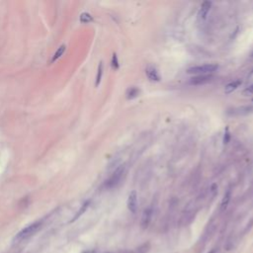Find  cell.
<instances>
[{"label": "cell", "instance_id": "cell-1", "mask_svg": "<svg viewBox=\"0 0 253 253\" xmlns=\"http://www.w3.org/2000/svg\"><path fill=\"white\" fill-rule=\"evenodd\" d=\"M42 226H43V221H37L35 222L31 223L30 226L24 227L22 230H20L19 233L15 235V237L13 238V243H19L25 239L31 237L32 235L35 234L38 230L41 229Z\"/></svg>", "mask_w": 253, "mask_h": 253}, {"label": "cell", "instance_id": "cell-2", "mask_svg": "<svg viewBox=\"0 0 253 253\" xmlns=\"http://www.w3.org/2000/svg\"><path fill=\"white\" fill-rule=\"evenodd\" d=\"M218 68V64L209 63V64H203V65L190 67V68L187 70V73L197 75V76L198 75H209L210 73H213L214 71H216Z\"/></svg>", "mask_w": 253, "mask_h": 253}, {"label": "cell", "instance_id": "cell-3", "mask_svg": "<svg viewBox=\"0 0 253 253\" xmlns=\"http://www.w3.org/2000/svg\"><path fill=\"white\" fill-rule=\"evenodd\" d=\"M124 172H125V166L124 165H120L119 167H117L115 169V171H114L112 173V175L110 176V178L106 181L105 186H106L107 188H109V189L116 187L117 185L120 183L122 177H123Z\"/></svg>", "mask_w": 253, "mask_h": 253}, {"label": "cell", "instance_id": "cell-4", "mask_svg": "<svg viewBox=\"0 0 253 253\" xmlns=\"http://www.w3.org/2000/svg\"><path fill=\"white\" fill-rule=\"evenodd\" d=\"M152 214H153V211L151 207H148V208H146L143 211L141 220V226L142 229H146L148 227L149 223L151 222V218H152Z\"/></svg>", "mask_w": 253, "mask_h": 253}, {"label": "cell", "instance_id": "cell-5", "mask_svg": "<svg viewBox=\"0 0 253 253\" xmlns=\"http://www.w3.org/2000/svg\"><path fill=\"white\" fill-rule=\"evenodd\" d=\"M128 209L130 210V213L134 214L137 212L138 208V196L136 191H132L130 193L129 198H128Z\"/></svg>", "mask_w": 253, "mask_h": 253}, {"label": "cell", "instance_id": "cell-6", "mask_svg": "<svg viewBox=\"0 0 253 253\" xmlns=\"http://www.w3.org/2000/svg\"><path fill=\"white\" fill-rule=\"evenodd\" d=\"M212 80V75H198V76L193 77L190 80V84H192V85H204V84L211 82Z\"/></svg>", "mask_w": 253, "mask_h": 253}, {"label": "cell", "instance_id": "cell-7", "mask_svg": "<svg viewBox=\"0 0 253 253\" xmlns=\"http://www.w3.org/2000/svg\"><path fill=\"white\" fill-rule=\"evenodd\" d=\"M145 73H146V76L148 77V79L150 80V81H159L160 77L158 75V72L153 66L147 67V68L145 69Z\"/></svg>", "mask_w": 253, "mask_h": 253}, {"label": "cell", "instance_id": "cell-8", "mask_svg": "<svg viewBox=\"0 0 253 253\" xmlns=\"http://www.w3.org/2000/svg\"><path fill=\"white\" fill-rule=\"evenodd\" d=\"M211 6H212V3L210 1H204L203 4L201 5V8H200V11H199V18L201 19H205L207 15H208L209 11L211 9Z\"/></svg>", "mask_w": 253, "mask_h": 253}, {"label": "cell", "instance_id": "cell-9", "mask_svg": "<svg viewBox=\"0 0 253 253\" xmlns=\"http://www.w3.org/2000/svg\"><path fill=\"white\" fill-rule=\"evenodd\" d=\"M242 81L240 79H237V80H234V81L229 83L226 86V89H225V93L226 94H230L233 93L234 90H237V88L241 85Z\"/></svg>", "mask_w": 253, "mask_h": 253}, {"label": "cell", "instance_id": "cell-10", "mask_svg": "<svg viewBox=\"0 0 253 253\" xmlns=\"http://www.w3.org/2000/svg\"><path fill=\"white\" fill-rule=\"evenodd\" d=\"M230 198H231V190L229 189L225 193V196H223V198H222V204H221V211L222 212H223V211H226L227 209V206H229V204Z\"/></svg>", "mask_w": 253, "mask_h": 253}, {"label": "cell", "instance_id": "cell-11", "mask_svg": "<svg viewBox=\"0 0 253 253\" xmlns=\"http://www.w3.org/2000/svg\"><path fill=\"white\" fill-rule=\"evenodd\" d=\"M89 205H90V201H87V202H85V203H84V204L82 205L81 208L79 209L78 212L76 213V215H75V216L73 217V218H71L69 222H74L76 221V220H78V218H79L80 217H81L84 213L86 212V210L88 209V207H89Z\"/></svg>", "mask_w": 253, "mask_h": 253}, {"label": "cell", "instance_id": "cell-12", "mask_svg": "<svg viewBox=\"0 0 253 253\" xmlns=\"http://www.w3.org/2000/svg\"><path fill=\"white\" fill-rule=\"evenodd\" d=\"M65 50H66V47H65V45H61L60 48L57 49V50L56 53H54V54L53 56V58H52V62L53 63L56 61H57L58 58H60L61 56H63V53H64L65 52Z\"/></svg>", "mask_w": 253, "mask_h": 253}, {"label": "cell", "instance_id": "cell-13", "mask_svg": "<svg viewBox=\"0 0 253 253\" xmlns=\"http://www.w3.org/2000/svg\"><path fill=\"white\" fill-rule=\"evenodd\" d=\"M138 94H140V90H138V88H136V87L129 88L128 91H127V98L134 99V98H136V97H138Z\"/></svg>", "mask_w": 253, "mask_h": 253}, {"label": "cell", "instance_id": "cell-14", "mask_svg": "<svg viewBox=\"0 0 253 253\" xmlns=\"http://www.w3.org/2000/svg\"><path fill=\"white\" fill-rule=\"evenodd\" d=\"M102 75H103V62L101 61L99 63L98 72H97V75H96V81H95V86L96 87L99 86V84L101 82V79H102Z\"/></svg>", "mask_w": 253, "mask_h": 253}, {"label": "cell", "instance_id": "cell-15", "mask_svg": "<svg viewBox=\"0 0 253 253\" xmlns=\"http://www.w3.org/2000/svg\"><path fill=\"white\" fill-rule=\"evenodd\" d=\"M93 21V17H92L89 13L87 12H84L81 15H80V22L83 24H88Z\"/></svg>", "mask_w": 253, "mask_h": 253}, {"label": "cell", "instance_id": "cell-16", "mask_svg": "<svg viewBox=\"0 0 253 253\" xmlns=\"http://www.w3.org/2000/svg\"><path fill=\"white\" fill-rule=\"evenodd\" d=\"M250 110H253L252 107H241L238 109H235L233 112V115H243V114H248L249 112H251Z\"/></svg>", "mask_w": 253, "mask_h": 253}, {"label": "cell", "instance_id": "cell-17", "mask_svg": "<svg viewBox=\"0 0 253 253\" xmlns=\"http://www.w3.org/2000/svg\"><path fill=\"white\" fill-rule=\"evenodd\" d=\"M112 67L114 69H117L119 67V61H118V57L116 53H114L112 57Z\"/></svg>", "mask_w": 253, "mask_h": 253}, {"label": "cell", "instance_id": "cell-18", "mask_svg": "<svg viewBox=\"0 0 253 253\" xmlns=\"http://www.w3.org/2000/svg\"><path fill=\"white\" fill-rule=\"evenodd\" d=\"M229 138H230V136H229V129L226 128V134H225V138H223V143H225V145H226V143L229 141Z\"/></svg>", "mask_w": 253, "mask_h": 253}, {"label": "cell", "instance_id": "cell-19", "mask_svg": "<svg viewBox=\"0 0 253 253\" xmlns=\"http://www.w3.org/2000/svg\"><path fill=\"white\" fill-rule=\"evenodd\" d=\"M243 94H245V95H250V94H253V85L249 86V87H247L244 89L243 91Z\"/></svg>", "mask_w": 253, "mask_h": 253}, {"label": "cell", "instance_id": "cell-20", "mask_svg": "<svg viewBox=\"0 0 253 253\" xmlns=\"http://www.w3.org/2000/svg\"><path fill=\"white\" fill-rule=\"evenodd\" d=\"M83 253H96V251L95 250H87V251L83 252Z\"/></svg>", "mask_w": 253, "mask_h": 253}, {"label": "cell", "instance_id": "cell-21", "mask_svg": "<svg viewBox=\"0 0 253 253\" xmlns=\"http://www.w3.org/2000/svg\"><path fill=\"white\" fill-rule=\"evenodd\" d=\"M209 253H216V249H214V250H212V251H210Z\"/></svg>", "mask_w": 253, "mask_h": 253}, {"label": "cell", "instance_id": "cell-22", "mask_svg": "<svg viewBox=\"0 0 253 253\" xmlns=\"http://www.w3.org/2000/svg\"><path fill=\"white\" fill-rule=\"evenodd\" d=\"M252 56H253V53H252Z\"/></svg>", "mask_w": 253, "mask_h": 253}]
</instances>
